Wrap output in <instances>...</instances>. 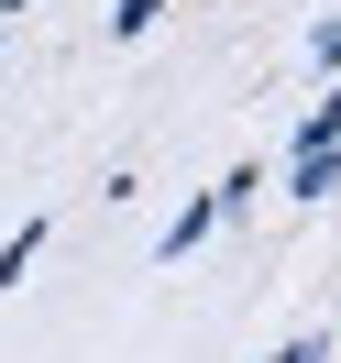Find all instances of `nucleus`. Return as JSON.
I'll use <instances>...</instances> for the list:
<instances>
[{
  "label": "nucleus",
  "instance_id": "f257e3e1",
  "mask_svg": "<svg viewBox=\"0 0 341 363\" xmlns=\"http://www.w3.org/2000/svg\"><path fill=\"white\" fill-rule=\"evenodd\" d=\"M209 231H220V199H187L177 220H165V242H155V253H165V264H187V253H199Z\"/></svg>",
  "mask_w": 341,
  "mask_h": 363
},
{
  "label": "nucleus",
  "instance_id": "f03ea898",
  "mask_svg": "<svg viewBox=\"0 0 341 363\" xmlns=\"http://www.w3.org/2000/svg\"><path fill=\"white\" fill-rule=\"evenodd\" d=\"M341 187V143L330 155H286V199H330Z\"/></svg>",
  "mask_w": 341,
  "mask_h": 363
},
{
  "label": "nucleus",
  "instance_id": "7ed1b4c3",
  "mask_svg": "<svg viewBox=\"0 0 341 363\" xmlns=\"http://www.w3.org/2000/svg\"><path fill=\"white\" fill-rule=\"evenodd\" d=\"M330 143H341V77H330V99L297 121V155H330Z\"/></svg>",
  "mask_w": 341,
  "mask_h": 363
},
{
  "label": "nucleus",
  "instance_id": "20e7f679",
  "mask_svg": "<svg viewBox=\"0 0 341 363\" xmlns=\"http://www.w3.org/2000/svg\"><path fill=\"white\" fill-rule=\"evenodd\" d=\"M45 231H55V220H23V231H11V242H0V286H23V264H33V253H45Z\"/></svg>",
  "mask_w": 341,
  "mask_h": 363
},
{
  "label": "nucleus",
  "instance_id": "39448f33",
  "mask_svg": "<svg viewBox=\"0 0 341 363\" xmlns=\"http://www.w3.org/2000/svg\"><path fill=\"white\" fill-rule=\"evenodd\" d=\"M155 23H165V0H121V11H111V45H143Z\"/></svg>",
  "mask_w": 341,
  "mask_h": 363
},
{
  "label": "nucleus",
  "instance_id": "423d86ee",
  "mask_svg": "<svg viewBox=\"0 0 341 363\" xmlns=\"http://www.w3.org/2000/svg\"><path fill=\"white\" fill-rule=\"evenodd\" d=\"M253 187H264V165H231V177L209 187V199H220V220H242V209H253Z\"/></svg>",
  "mask_w": 341,
  "mask_h": 363
},
{
  "label": "nucleus",
  "instance_id": "0eeeda50",
  "mask_svg": "<svg viewBox=\"0 0 341 363\" xmlns=\"http://www.w3.org/2000/svg\"><path fill=\"white\" fill-rule=\"evenodd\" d=\"M264 363H330V341H319V330H297V341H275Z\"/></svg>",
  "mask_w": 341,
  "mask_h": 363
},
{
  "label": "nucleus",
  "instance_id": "6e6552de",
  "mask_svg": "<svg viewBox=\"0 0 341 363\" xmlns=\"http://www.w3.org/2000/svg\"><path fill=\"white\" fill-rule=\"evenodd\" d=\"M308 67H319V77H341V23H319V33H308Z\"/></svg>",
  "mask_w": 341,
  "mask_h": 363
}]
</instances>
